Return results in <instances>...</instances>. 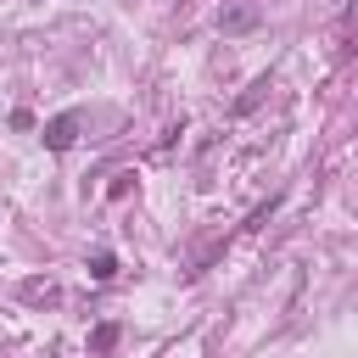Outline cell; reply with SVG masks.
<instances>
[{
    "label": "cell",
    "instance_id": "cell-1",
    "mask_svg": "<svg viewBox=\"0 0 358 358\" xmlns=\"http://www.w3.org/2000/svg\"><path fill=\"white\" fill-rule=\"evenodd\" d=\"M218 28H224V34H246V28H257V6H252V0L224 6V11H218Z\"/></svg>",
    "mask_w": 358,
    "mask_h": 358
},
{
    "label": "cell",
    "instance_id": "cell-2",
    "mask_svg": "<svg viewBox=\"0 0 358 358\" xmlns=\"http://www.w3.org/2000/svg\"><path fill=\"white\" fill-rule=\"evenodd\" d=\"M73 140H78V112H62V117L45 123V145H50V151H67Z\"/></svg>",
    "mask_w": 358,
    "mask_h": 358
},
{
    "label": "cell",
    "instance_id": "cell-3",
    "mask_svg": "<svg viewBox=\"0 0 358 358\" xmlns=\"http://www.w3.org/2000/svg\"><path fill=\"white\" fill-rule=\"evenodd\" d=\"M90 274H95V280H112V274H117V257H112V252H95V257H90Z\"/></svg>",
    "mask_w": 358,
    "mask_h": 358
},
{
    "label": "cell",
    "instance_id": "cell-4",
    "mask_svg": "<svg viewBox=\"0 0 358 358\" xmlns=\"http://www.w3.org/2000/svg\"><path fill=\"white\" fill-rule=\"evenodd\" d=\"M22 296H28V302H56V285H50V280H28Z\"/></svg>",
    "mask_w": 358,
    "mask_h": 358
}]
</instances>
